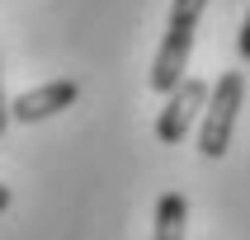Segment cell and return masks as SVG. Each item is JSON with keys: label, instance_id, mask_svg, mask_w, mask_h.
<instances>
[{"label": "cell", "instance_id": "3", "mask_svg": "<svg viewBox=\"0 0 250 240\" xmlns=\"http://www.w3.org/2000/svg\"><path fill=\"white\" fill-rule=\"evenodd\" d=\"M198 109H208V85L189 75L180 90H170V104L161 109V118H156V137L166 141V146L184 141L189 127H194V118H198Z\"/></svg>", "mask_w": 250, "mask_h": 240}, {"label": "cell", "instance_id": "5", "mask_svg": "<svg viewBox=\"0 0 250 240\" xmlns=\"http://www.w3.org/2000/svg\"><path fill=\"white\" fill-rule=\"evenodd\" d=\"M184 226H189V198L184 193H161L151 240H184Z\"/></svg>", "mask_w": 250, "mask_h": 240}, {"label": "cell", "instance_id": "2", "mask_svg": "<svg viewBox=\"0 0 250 240\" xmlns=\"http://www.w3.org/2000/svg\"><path fill=\"white\" fill-rule=\"evenodd\" d=\"M241 99H246V75H241V71H222L217 85L208 90V113H203V123H198V151L208 155V160H217V155L231 146Z\"/></svg>", "mask_w": 250, "mask_h": 240}, {"label": "cell", "instance_id": "1", "mask_svg": "<svg viewBox=\"0 0 250 240\" xmlns=\"http://www.w3.org/2000/svg\"><path fill=\"white\" fill-rule=\"evenodd\" d=\"M203 5L208 0H175L170 5V28L161 47H156V61H151V90L156 94H170L189 80V52H194V33H198V19H203Z\"/></svg>", "mask_w": 250, "mask_h": 240}, {"label": "cell", "instance_id": "7", "mask_svg": "<svg viewBox=\"0 0 250 240\" xmlns=\"http://www.w3.org/2000/svg\"><path fill=\"white\" fill-rule=\"evenodd\" d=\"M236 47H241V56L250 61V14H246V24H241V38H236Z\"/></svg>", "mask_w": 250, "mask_h": 240}, {"label": "cell", "instance_id": "6", "mask_svg": "<svg viewBox=\"0 0 250 240\" xmlns=\"http://www.w3.org/2000/svg\"><path fill=\"white\" fill-rule=\"evenodd\" d=\"M5 127H10V94H5V80H0V137H5Z\"/></svg>", "mask_w": 250, "mask_h": 240}, {"label": "cell", "instance_id": "4", "mask_svg": "<svg viewBox=\"0 0 250 240\" xmlns=\"http://www.w3.org/2000/svg\"><path fill=\"white\" fill-rule=\"evenodd\" d=\"M81 99V85L76 80H47L38 90H24V94L10 104V118L14 123H42V118H52V113L71 109Z\"/></svg>", "mask_w": 250, "mask_h": 240}, {"label": "cell", "instance_id": "8", "mask_svg": "<svg viewBox=\"0 0 250 240\" xmlns=\"http://www.w3.org/2000/svg\"><path fill=\"white\" fill-rule=\"evenodd\" d=\"M10 207V184H0V212Z\"/></svg>", "mask_w": 250, "mask_h": 240}]
</instances>
